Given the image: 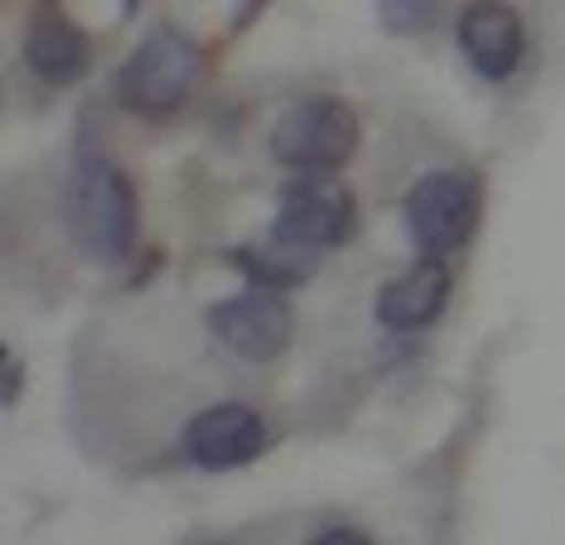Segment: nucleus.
<instances>
[{
  "label": "nucleus",
  "mask_w": 565,
  "mask_h": 545,
  "mask_svg": "<svg viewBox=\"0 0 565 545\" xmlns=\"http://www.w3.org/2000/svg\"><path fill=\"white\" fill-rule=\"evenodd\" d=\"M473 227H479V184L469 174L440 170L416 179L406 193V232L416 242L420 256L445 261L449 252H459Z\"/></svg>",
  "instance_id": "20e7f679"
},
{
  "label": "nucleus",
  "mask_w": 565,
  "mask_h": 545,
  "mask_svg": "<svg viewBox=\"0 0 565 545\" xmlns=\"http://www.w3.org/2000/svg\"><path fill=\"white\" fill-rule=\"evenodd\" d=\"M459 49H465L469 68L488 77V83H503L518 73L526 34H522V15L512 6H469L459 15Z\"/></svg>",
  "instance_id": "1a4fd4ad"
},
{
  "label": "nucleus",
  "mask_w": 565,
  "mask_h": 545,
  "mask_svg": "<svg viewBox=\"0 0 565 545\" xmlns=\"http://www.w3.org/2000/svg\"><path fill=\"white\" fill-rule=\"evenodd\" d=\"M382 20H387V24H402V20L430 24L435 20V6H382Z\"/></svg>",
  "instance_id": "f8f14e48"
},
{
  "label": "nucleus",
  "mask_w": 565,
  "mask_h": 545,
  "mask_svg": "<svg viewBox=\"0 0 565 545\" xmlns=\"http://www.w3.org/2000/svg\"><path fill=\"white\" fill-rule=\"evenodd\" d=\"M0 367H6V406H15L20 400V357H15V348H6V357H0Z\"/></svg>",
  "instance_id": "4468645a"
},
{
  "label": "nucleus",
  "mask_w": 565,
  "mask_h": 545,
  "mask_svg": "<svg viewBox=\"0 0 565 545\" xmlns=\"http://www.w3.org/2000/svg\"><path fill=\"white\" fill-rule=\"evenodd\" d=\"M199 77H203V54L194 39L179 30H156L150 39H140V49L126 58L117 77V97L126 111L160 121V116H174L199 93Z\"/></svg>",
  "instance_id": "f03ea898"
},
{
  "label": "nucleus",
  "mask_w": 565,
  "mask_h": 545,
  "mask_svg": "<svg viewBox=\"0 0 565 545\" xmlns=\"http://www.w3.org/2000/svg\"><path fill=\"white\" fill-rule=\"evenodd\" d=\"M68 217L78 232V246L97 261H126L136 252V189L121 174L117 160H102L87 154L78 160L73 174V193H68Z\"/></svg>",
  "instance_id": "f257e3e1"
},
{
  "label": "nucleus",
  "mask_w": 565,
  "mask_h": 545,
  "mask_svg": "<svg viewBox=\"0 0 565 545\" xmlns=\"http://www.w3.org/2000/svg\"><path fill=\"white\" fill-rule=\"evenodd\" d=\"M358 111L343 97H305L276 121L271 154L300 179H333L358 150Z\"/></svg>",
  "instance_id": "7ed1b4c3"
},
{
  "label": "nucleus",
  "mask_w": 565,
  "mask_h": 545,
  "mask_svg": "<svg viewBox=\"0 0 565 545\" xmlns=\"http://www.w3.org/2000/svg\"><path fill=\"white\" fill-rule=\"evenodd\" d=\"M24 63L54 87H68L93 68V44L87 34L63 15L58 6H40L24 24Z\"/></svg>",
  "instance_id": "9d476101"
},
{
  "label": "nucleus",
  "mask_w": 565,
  "mask_h": 545,
  "mask_svg": "<svg viewBox=\"0 0 565 545\" xmlns=\"http://www.w3.org/2000/svg\"><path fill=\"white\" fill-rule=\"evenodd\" d=\"M449 290H455V276H449L445 261L435 256H420L416 266H406L396 280H387L377 290V323L392 333H416V329H430L435 319L445 314L449 304Z\"/></svg>",
  "instance_id": "6e6552de"
},
{
  "label": "nucleus",
  "mask_w": 565,
  "mask_h": 545,
  "mask_svg": "<svg viewBox=\"0 0 565 545\" xmlns=\"http://www.w3.org/2000/svg\"><path fill=\"white\" fill-rule=\"evenodd\" d=\"M358 227V203L353 193L333 179H290L280 193V213H276V232L310 252H333L353 237Z\"/></svg>",
  "instance_id": "39448f33"
},
{
  "label": "nucleus",
  "mask_w": 565,
  "mask_h": 545,
  "mask_svg": "<svg viewBox=\"0 0 565 545\" xmlns=\"http://www.w3.org/2000/svg\"><path fill=\"white\" fill-rule=\"evenodd\" d=\"M233 261L247 270V280H252V290H295V285H305L315 276V266H319V252H310V246H300V242H290V237H280V232L271 227L266 237H256L247 246H237L233 252Z\"/></svg>",
  "instance_id": "9b49d317"
},
{
  "label": "nucleus",
  "mask_w": 565,
  "mask_h": 545,
  "mask_svg": "<svg viewBox=\"0 0 565 545\" xmlns=\"http://www.w3.org/2000/svg\"><path fill=\"white\" fill-rule=\"evenodd\" d=\"M209 329L223 348H233L247 362H271L295 339V314L290 304L271 290H242L233 300H217L209 309Z\"/></svg>",
  "instance_id": "423d86ee"
},
{
  "label": "nucleus",
  "mask_w": 565,
  "mask_h": 545,
  "mask_svg": "<svg viewBox=\"0 0 565 545\" xmlns=\"http://www.w3.org/2000/svg\"><path fill=\"white\" fill-rule=\"evenodd\" d=\"M262 449H266V420L247 406H233V400H227V406L199 410L184 430L189 463L213 469V473L242 469V463H252Z\"/></svg>",
  "instance_id": "0eeeda50"
},
{
  "label": "nucleus",
  "mask_w": 565,
  "mask_h": 545,
  "mask_svg": "<svg viewBox=\"0 0 565 545\" xmlns=\"http://www.w3.org/2000/svg\"><path fill=\"white\" fill-rule=\"evenodd\" d=\"M310 545H372L363 531H353V526H329V531H319V536Z\"/></svg>",
  "instance_id": "ddd939ff"
}]
</instances>
